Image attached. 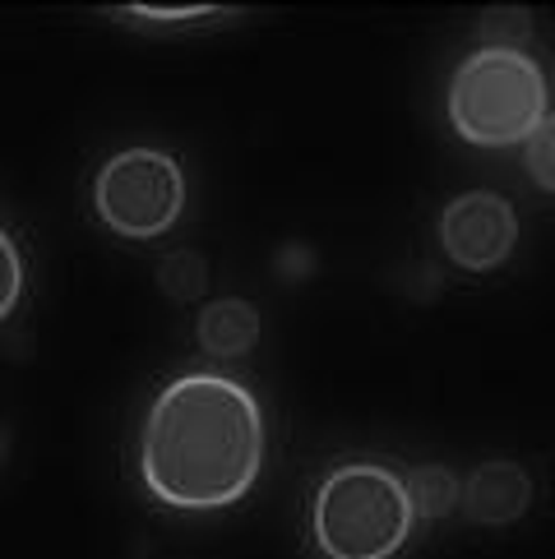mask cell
I'll use <instances>...</instances> for the list:
<instances>
[{"label":"cell","instance_id":"11","mask_svg":"<svg viewBox=\"0 0 555 559\" xmlns=\"http://www.w3.org/2000/svg\"><path fill=\"white\" fill-rule=\"evenodd\" d=\"M523 171L542 194H555V111L528 134L523 144Z\"/></svg>","mask_w":555,"mask_h":559},{"label":"cell","instance_id":"1","mask_svg":"<svg viewBox=\"0 0 555 559\" xmlns=\"http://www.w3.org/2000/svg\"><path fill=\"white\" fill-rule=\"evenodd\" d=\"M269 416L246 379L223 366L172 374L139 426L134 476L167 513H227L260 486Z\"/></svg>","mask_w":555,"mask_h":559},{"label":"cell","instance_id":"7","mask_svg":"<svg viewBox=\"0 0 555 559\" xmlns=\"http://www.w3.org/2000/svg\"><path fill=\"white\" fill-rule=\"evenodd\" d=\"M260 333H264L260 310L241 301V296H213V301H204L200 314H194V343H200V352L217 366L246 361V356L260 347Z\"/></svg>","mask_w":555,"mask_h":559},{"label":"cell","instance_id":"13","mask_svg":"<svg viewBox=\"0 0 555 559\" xmlns=\"http://www.w3.org/2000/svg\"><path fill=\"white\" fill-rule=\"evenodd\" d=\"M5 453H10V435H5V426H0V463H5Z\"/></svg>","mask_w":555,"mask_h":559},{"label":"cell","instance_id":"8","mask_svg":"<svg viewBox=\"0 0 555 559\" xmlns=\"http://www.w3.org/2000/svg\"><path fill=\"white\" fill-rule=\"evenodd\" d=\"M408 490H412V504L422 513V523H440V518L459 513L463 476L445 463H422V467L408 472Z\"/></svg>","mask_w":555,"mask_h":559},{"label":"cell","instance_id":"5","mask_svg":"<svg viewBox=\"0 0 555 559\" xmlns=\"http://www.w3.org/2000/svg\"><path fill=\"white\" fill-rule=\"evenodd\" d=\"M435 246L468 277L500 273L519 250V209L495 190H463L435 217Z\"/></svg>","mask_w":555,"mask_h":559},{"label":"cell","instance_id":"4","mask_svg":"<svg viewBox=\"0 0 555 559\" xmlns=\"http://www.w3.org/2000/svg\"><path fill=\"white\" fill-rule=\"evenodd\" d=\"M93 213L126 241H157L186 213V167L149 144L111 153L93 176Z\"/></svg>","mask_w":555,"mask_h":559},{"label":"cell","instance_id":"2","mask_svg":"<svg viewBox=\"0 0 555 559\" xmlns=\"http://www.w3.org/2000/svg\"><path fill=\"white\" fill-rule=\"evenodd\" d=\"M422 532L408 472L385 457H343L306 499V536L320 559H399Z\"/></svg>","mask_w":555,"mask_h":559},{"label":"cell","instance_id":"10","mask_svg":"<svg viewBox=\"0 0 555 559\" xmlns=\"http://www.w3.org/2000/svg\"><path fill=\"white\" fill-rule=\"evenodd\" d=\"M24 292H28V264H24V246L14 241V231L0 223V329L10 324L24 306Z\"/></svg>","mask_w":555,"mask_h":559},{"label":"cell","instance_id":"6","mask_svg":"<svg viewBox=\"0 0 555 559\" xmlns=\"http://www.w3.org/2000/svg\"><path fill=\"white\" fill-rule=\"evenodd\" d=\"M532 472L513 457H491L463 472V495H459V513L472 527H513L519 518L532 509Z\"/></svg>","mask_w":555,"mask_h":559},{"label":"cell","instance_id":"3","mask_svg":"<svg viewBox=\"0 0 555 559\" xmlns=\"http://www.w3.org/2000/svg\"><path fill=\"white\" fill-rule=\"evenodd\" d=\"M546 116L551 79L528 47L477 43L445 84V121L472 148H523Z\"/></svg>","mask_w":555,"mask_h":559},{"label":"cell","instance_id":"9","mask_svg":"<svg viewBox=\"0 0 555 559\" xmlns=\"http://www.w3.org/2000/svg\"><path fill=\"white\" fill-rule=\"evenodd\" d=\"M157 287L176 306H194L209 296V259L200 250H176L157 264Z\"/></svg>","mask_w":555,"mask_h":559},{"label":"cell","instance_id":"12","mask_svg":"<svg viewBox=\"0 0 555 559\" xmlns=\"http://www.w3.org/2000/svg\"><path fill=\"white\" fill-rule=\"evenodd\" d=\"M111 19H126V24L139 28H176V24H223V19H236L232 10H116Z\"/></svg>","mask_w":555,"mask_h":559}]
</instances>
